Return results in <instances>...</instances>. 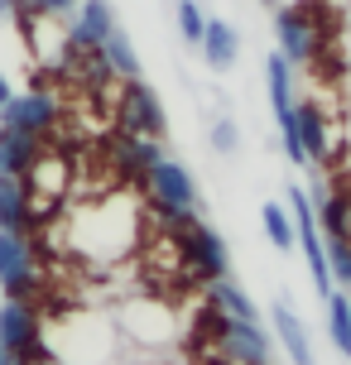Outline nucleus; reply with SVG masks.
Returning <instances> with one entry per match:
<instances>
[{"mask_svg": "<svg viewBox=\"0 0 351 365\" xmlns=\"http://www.w3.org/2000/svg\"><path fill=\"white\" fill-rule=\"evenodd\" d=\"M116 130L140 135V140H164L168 135V110L145 77L121 82V91H116Z\"/></svg>", "mask_w": 351, "mask_h": 365, "instance_id": "nucleus-8", "label": "nucleus"}, {"mask_svg": "<svg viewBox=\"0 0 351 365\" xmlns=\"http://www.w3.org/2000/svg\"><path fill=\"white\" fill-rule=\"evenodd\" d=\"M173 24H178V38H183L188 48H198L203 43V29H207V10L198 0H178L173 5Z\"/></svg>", "mask_w": 351, "mask_h": 365, "instance_id": "nucleus-24", "label": "nucleus"}, {"mask_svg": "<svg viewBox=\"0 0 351 365\" xmlns=\"http://www.w3.org/2000/svg\"><path fill=\"white\" fill-rule=\"evenodd\" d=\"M260 5H270V10H279V5H284V0H260Z\"/></svg>", "mask_w": 351, "mask_h": 365, "instance_id": "nucleus-29", "label": "nucleus"}, {"mask_svg": "<svg viewBox=\"0 0 351 365\" xmlns=\"http://www.w3.org/2000/svg\"><path fill=\"white\" fill-rule=\"evenodd\" d=\"M207 308H217L226 312V317H236V322H260V308H255V298L240 289L236 279L226 274V279H217V284H207Z\"/></svg>", "mask_w": 351, "mask_h": 365, "instance_id": "nucleus-20", "label": "nucleus"}, {"mask_svg": "<svg viewBox=\"0 0 351 365\" xmlns=\"http://www.w3.org/2000/svg\"><path fill=\"white\" fill-rule=\"evenodd\" d=\"M327 336H332V346L351 361V293H332L327 298Z\"/></svg>", "mask_w": 351, "mask_h": 365, "instance_id": "nucleus-23", "label": "nucleus"}, {"mask_svg": "<svg viewBox=\"0 0 351 365\" xmlns=\"http://www.w3.org/2000/svg\"><path fill=\"white\" fill-rule=\"evenodd\" d=\"M327 245V264H332V284H342V289L351 293V236L342 240H322Z\"/></svg>", "mask_w": 351, "mask_h": 365, "instance_id": "nucleus-25", "label": "nucleus"}, {"mask_svg": "<svg viewBox=\"0 0 351 365\" xmlns=\"http://www.w3.org/2000/svg\"><path fill=\"white\" fill-rule=\"evenodd\" d=\"M198 53H203V63L212 68V73H231L236 58H240V29L231 24V19H207Z\"/></svg>", "mask_w": 351, "mask_h": 365, "instance_id": "nucleus-18", "label": "nucleus"}, {"mask_svg": "<svg viewBox=\"0 0 351 365\" xmlns=\"http://www.w3.org/2000/svg\"><path fill=\"white\" fill-rule=\"evenodd\" d=\"M0 293L15 303H34L39 298V259L29 236H10L0 231Z\"/></svg>", "mask_w": 351, "mask_h": 365, "instance_id": "nucleus-10", "label": "nucleus"}, {"mask_svg": "<svg viewBox=\"0 0 351 365\" xmlns=\"http://www.w3.org/2000/svg\"><path fill=\"white\" fill-rule=\"evenodd\" d=\"M298 145H303V159L313 168H322L337 149V125L332 115L322 110V101H298Z\"/></svg>", "mask_w": 351, "mask_h": 365, "instance_id": "nucleus-13", "label": "nucleus"}, {"mask_svg": "<svg viewBox=\"0 0 351 365\" xmlns=\"http://www.w3.org/2000/svg\"><path fill=\"white\" fill-rule=\"evenodd\" d=\"M173 236V250H178V264H183L198 284H217L231 274V250H226V240L217 226H207L203 217L178 226V231H168Z\"/></svg>", "mask_w": 351, "mask_h": 365, "instance_id": "nucleus-4", "label": "nucleus"}, {"mask_svg": "<svg viewBox=\"0 0 351 365\" xmlns=\"http://www.w3.org/2000/svg\"><path fill=\"white\" fill-rule=\"evenodd\" d=\"M58 120H63V106H58V96L44 87V82L15 91V96L5 101V110H0V125L5 130L34 135V140H49V135L58 130Z\"/></svg>", "mask_w": 351, "mask_h": 365, "instance_id": "nucleus-9", "label": "nucleus"}, {"mask_svg": "<svg viewBox=\"0 0 351 365\" xmlns=\"http://www.w3.org/2000/svg\"><path fill=\"white\" fill-rule=\"evenodd\" d=\"M111 29H116L111 0H82L77 15L68 19V48H77V53H96Z\"/></svg>", "mask_w": 351, "mask_h": 365, "instance_id": "nucleus-14", "label": "nucleus"}, {"mask_svg": "<svg viewBox=\"0 0 351 365\" xmlns=\"http://www.w3.org/2000/svg\"><path fill=\"white\" fill-rule=\"evenodd\" d=\"M0 346L15 365H44L49 346H44V312L34 303H0Z\"/></svg>", "mask_w": 351, "mask_h": 365, "instance_id": "nucleus-7", "label": "nucleus"}, {"mask_svg": "<svg viewBox=\"0 0 351 365\" xmlns=\"http://www.w3.org/2000/svg\"><path fill=\"white\" fill-rule=\"evenodd\" d=\"M34 226H39V212H34V197H29L24 178L0 173V231H10V236H29Z\"/></svg>", "mask_w": 351, "mask_h": 365, "instance_id": "nucleus-17", "label": "nucleus"}, {"mask_svg": "<svg viewBox=\"0 0 351 365\" xmlns=\"http://www.w3.org/2000/svg\"><path fill=\"white\" fill-rule=\"evenodd\" d=\"M207 145L217 149V154H236L240 149V125L231 120V115H217L212 130H207Z\"/></svg>", "mask_w": 351, "mask_h": 365, "instance_id": "nucleus-26", "label": "nucleus"}, {"mask_svg": "<svg viewBox=\"0 0 351 365\" xmlns=\"http://www.w3.org/2000/svg\"><path fill=\"white\" fill-rule=\"evenodd\" d=\"M10 96H15V87H10V73L0 68V110H5V101H10Z\"/></svg>", "mask_w": 351, "mask_h": 365, "instance_id": "nucleus-27", "label": "nucleus"}, {"mask_svg": "<svg viewBox=\"0 0 351 365\" xmlns=\"http://www.w3.org/2000/svg\"><path fill=\"white\" fill-rule=\"evenodd\" d=\"M106 149H111V164L130 182H145V173L164 159V140H140V135H126V130H116Z\"/></svg>", "mask_w": 351, "mask_h": 365, "instance_id": "nucleus-16", "label": "nucleus"}, {"mask_svg": "<svg viewBox=\"0 0 351 365\" xmlns=\"http://www.w3.org/2000/svg\"><path fill=\"white\" fill-rule=\"evenodd\" d=\"M15 10H19V0H0V24H5V19H15Z\"/></svg>", "mask_w": 351, "mask_h": 365, "instance_id": "nucleus-28", "label": "nucleus"}, {"mask_svg": "<svg viewBox=\"0 0 351 365\" xmlns=\"http://www.w3.org/2000/svg\"><path fill=\"white\" fill-rule=\"evenodd\" d=\"M44 346H49V361L63 365H106L116 356V327L111 317L73 312V317H58L54 327L44 322Z\"/></svg>", "mask_w": 351, "mask_h": 365, "instance_id": "nucleus-2", "label": "nucleus"}, {"mask_svg": "<svg viewBox=\"0 0 351 365\" xmlns=\"http://www.w3.org/2000/svg\"><path fill=\"white\" fill-rule=\"evenodd\" d=\"M44 154V140L34 135H19V130H5L0 125V173H10V178H24L34 159Z\"/></svg>", "mask_w": 351, "mask_h": 365, "instance_id": "nucleus-19", "label": "nucleus"}, {"mask_svg": "<svg viewBox=\"0 0 351 365\" xmlns=\"http://www.w3.org/2000/svg\"><path fill=\"white\" fill-rule=\"evenodd\" d=\"M275 53H284L289 68H308L317 63L322 53V19H317L313 5H303V0H289V5H279L275 10Z\"/></svg>", "mask_w": 351, "mask_h": 365, "instance_id": "nucleus-6", "label": "nucleus"}, {"mask_svg": "<svg viewBox=\"0 0 351 365\" xmlns=\"http://www.w3.org/2000/svg\"><path fill=\"white\" fill-rule=\"evenodd\" d=\"M24 187H29V197H34V212L68 202V192H73V164H68V154L44 149L34 159V168L24 173Z\"/></svg>", "mask_w": 351, "mask_h": 365, "instance_id": "nucleus-12", "label": "nucleus"}, {"mask_svg": "<svg viewBox=\"0 0 351 365\" xmlns=\"http://www.w3.org/2000/svg\"><path fill=\"white\" fill-rule=\"evenodd\" d=\"M270 322H275V336H279V346H284V356H289V365H317L308 322L298 317V308L289 298H275V303H270Z\"/></svg>", "mask_w": 351, "mask_h": 365, "instance_id": "nucleus-15", "label": "nucleus"}, {"mask_svg": "<svg viewBox=\"0 0 351 365\" xmlns=\"http://www.w3.org/2000/svg\"><path fill=\"white\" fill-rule=\"evenodd\" d=\"M140 202L130 192H106L68 217V245L92 264H116L140 245Z\"/></svg>", "mask_w": 351, "mask_h": 365, "instance_id": "nucleus-1", "label": "nucleus"}, {"mask_svg": "<svg viewBox=\"0 0 351 365\" xmlns=\"http://www.w3.org/2000/svg\"><path fill=\"white\" fill-rule=\"evenodd\" d=\"M145 197H149V212H154V221L164 226V231H178V226H188V221L203 217V192H198V178L188 173V164H178V159H159V164L145 173Z\"/></svg>", "mask_w": 351, "mask_h": 365, "instance_id": "nucleus-3", "label": "nucleus"}, {"mask_svg": "<svg viewBox=\"0 0 351 365\" xmlns=\"http://www.w3.org/2000/svg\"><path fill=\"white\" fill-rule=\"evenodd\" d=\"M203 327L212 331V346L222 351L231 365H275V341H270V331L260 322H236L226 312L207 308Z\"/></svg>", "mask_w": 351, "mask_h": 365, "instance_id": "nucleus-5", "label": "nucleus"}, {"mask_svg": "<svg viewBox=\"0 0 351 365\" xmlns=\"http://www.w3.org/2000/svg\"><path fill=\"white\" fill-rule=\"evenodd\" d=\"M101 58H106V68L116 73V82H135V77H145V63H140L135 43H130V34L121 29V24L106 34V43H101Z\"/></svg>", "mask_w": 351, "mask_h": 365, "instance_id": "nucleus-21", "label": "nucleus"}, {"mask_svg": "<svg viewBox=\"0 0 351 365\" xmlns=\"http://www.w3.org/2000/svg\"><path fill=\"white\" fill-rule=\"evenodd\" d=\"M121 331L135 346H168L178 322H173V308L159 303V298H130L121 308Z\"/></svg>", "mask_w": 351, "mask_h": 365, "instance_id": "nucleus-11", "label": "nucleus"}, {"mask_svg": "<svg viewBox=\"0 0 351 365\" xmlns=\"http://www.w3.org/2000/svg\"><path fill=\"white\" fill-rule=\"evenodd\" d=\"M260 226H265V240H270L275 250H294V245H298L294 217H289L284 202H265V207H260Z\"/></svg>", "mask_w": 351, "mask_h": 365, "instance_id": "nucleus-22", "label": "nucleus"}]
</instances>
